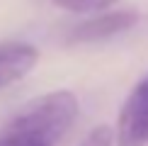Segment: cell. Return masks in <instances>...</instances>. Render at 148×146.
<instances>
[{"label":"cell","mask_w":148,"mask_h":146,"mask_svg":"<svg viewBox=\"0 0 148 146\" xmlns=\"http://www.w3.org/2000/svg\"><path fill=\"white\" fill-rule=\"evenodd\" d=\"M116 146H146L148 144V76L124 100L116 122Z\"/></svg>","instance_id":"cell-2"},{"label":"cell","mask_w":148,"mask_h":146,"mask_svg":"<svg viewBox=\"0 0 148 146\" xmlns=\"http://www.w3.org/2000/svg\"><path fill=\"white\" fill-rule=\"evenodd\" d=\"M112 144H114V132L109 129V127L100 124L85 136V141L80 146H112Z\"/></svg>","instance_id":"cell-6"},{"label":"cell","mask_w":148,"mask_h":146,"mask_svg":"<svg viewBox=\"0 0 148 146\" xmlns=\"http://www.w3.org/2000/svg\"><path fill=\"white\" fill-rule=\"evenodd\" d=\"M53 3L71 12H100V10H107L109 5L119 3V0H53Z\"/></svg>","instance_id":"cell-5"},{"label":"cell","mask_w":148,"mask_h":146,"mask_svg":"<svg viewBox=\"0 0 148 146\" xmlns=\"http://www.w3.org/2000/svg\"><path fill=\"white\" fill-rule=\"evenodd\" d=\"M39 61V51L29 44H3L0 46V88L24 78Z\"/></svg>","instance_id":"cell-4"},{"label":"cell","mask_w":148,"mask_h":146,"mask_svg":"<svg viewBox=\"0 0 148 146\" xmlns=\"http://www.w3.org/2000/svg\"><path fill=\"white\" fill-rule=\"evenodd\" d=\"M78 117L71 90H53L24 105L0 132V146H56Z\"/></svg>","instance_id":"cell-1"},{"label":"cell","mask_w":148,"mask_h":146,"mask_svg":"<svg viewBox=\"0 0 148 146\" xmlns=\"http://www.w3.org/2000/svg\"><path fill=\"white\" fill-rule=\"evenodd\" d=\"M138 22V12L134 10H121V12H102V15L92 17V20L78 24L71 32L68 39L73 44L80 41H100V39H109V36L126 32Z\"/></svg>","instance_id":"cell-3"}]
</instances>
